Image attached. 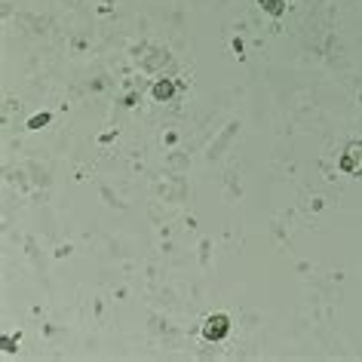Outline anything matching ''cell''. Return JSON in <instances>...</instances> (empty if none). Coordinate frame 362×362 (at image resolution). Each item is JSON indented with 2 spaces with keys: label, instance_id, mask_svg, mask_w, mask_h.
I'll use <instances>...</instances> for the list:
<instances>
[{
  "label": "cell",
  "instance_id": "cell-2",
  "mask_svg": "<svg viewBox=\"0 0 362 362\" xmlns=\"http://www.w3.org/2000/svg\"><path fill=\"white\" fill-rule=\"evenodd\" d=\"M341 169L347 175H362V141H353L347 151L341 153Z\"/></svg>",
  "mask_w": 362,
  "mask_h": 362
},
{
  "label": "cell",
  "instance_id": "cell-1",
  "mask_svg": "<svg viewBox=\"0 0 362 362\" xmlns=\"http://www.w3.org/2000/svg\"><path fill=\"white\" fill-rule=\"evenodd\" d=\"M230 332V320L224 313H212L203 320V338L206 341H221Z\"/></svg>",
  "mask_w": 362,
  "mask_h": 362
},
{
  "label": "cell",
  "instance_id": "cell-3",
  "mask_svg": "<svg viewBox=\"0 0 362 362\" xmlns=\"http://www.w3.org/2000/svg\"><path fill=\"white\" fill-rule=\"evenodd\" d=\"M261 4H264V10H267V13H274V16L283 13V6H279L283 0H261Z\"/></svg>",
  "mask_w": 362,
  "mask_h": 362
}]
</instances>
